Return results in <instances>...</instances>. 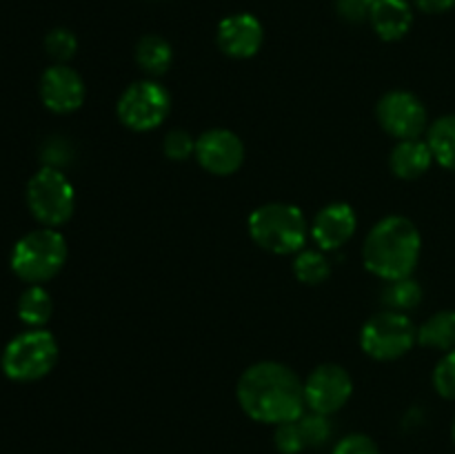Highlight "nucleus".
<instances>
[{"label": "nucleus", "mask_w": 455, "mask_h": 454, "mask_svg": "<svg viewBox=\"0 0 455 454\" xmlns=\"http://www.w3.org/2000/svg\"><path fill=\"white\" fill-rule=\"evenodd\" d=\"M431 163H434V154H431L429 142L420 138L400 141L389 156L391 172L403 181L420 178L431 167Z\"/></svg>", "instance_id": "nucleus-16"}, {"label": "nucleus", "mask_w": 455, "mask_h": 454, "mask_svg": "<svg viewBox=\"0 0 455 454\" xmlns=\"http://www.w3.org/2000/svg\"><path fill=\"white\" fill-rule=\"evenodd\" d=\"M376 114L382 129L400 141L420 138V134L427 129L425 105L416 93L403 92V89L385 93L378 102Z\"/></svg>", "instance_id": "nucleus-9"}, {"label": "nucleus", "mask_w": 455, "mask_h": 454, "mask_svg": "<svg viewBox=\"0 0 455 454\" xmlns=\"http://www.w3.org/2000/svg\"><path fill=\"white\" fill-rule=\"evenodd\" d=\"M413 3L425 13H444L455 7V0H413Z\"/></svg>", "instance_id": "nucleus-31"}, {"label": "nucleus", "mask_w": 455, "mask_h": 454, "mask_svg": "<svg viewBox=\"0 0 455 454\" xmlns=\"http://www.w3.org/2000/svg\"><path fill=\"white\" fill-rule=\"evenodd\" d=\"M298 427H300V434L302 439H305L307 448H320V445L327 443L333 434L331 421H329L327 414H302V417L298 418Z\"/></svg>", "instance_id": "nucleus-23"}, {"label": "nucleus", "mask_w": 455, "mask_h": 454, "mask_svg": "<svg viewBox=\"0 0 455 454\" xmlns=\"http://www.w3.org/2000/svg\"><path fill=\"white\" fill-rule=\"evenodd\" d=\"M240 408L258 423L296 421L305 414V383L291 368L275 361H260L240 377L235 387Z\"/></svg>", "instance_id": "nucleus-1"}, {"label": "nucleus", "mask_w": 455, "mask_h": 454, "mask_svg": "<svg viewBox=\"0 0 455 454\" xmlns=\"http://www.w3.org/2000/svg\"><path fill=\"white\" fill-rule=\"evenodd\" d=\"M274 443H275V448H278V452H283V454H298L307 448L305 439H302V434H300V427H298V418L296 421L280 423V426H275Z\"/></svg>", "instance_id": "nucleus-27"}, {"label": "nucleus", "mask_w": 455, "mask_h": 454, "mask_svg": "<svg viewBox=\"0 0 455 454\" xmlns=\"http://www.w3.org/2000/svg\"><path fill=\"white\" fill-rule=\"evenodd\" d=\"M196 160L216 176L235 174L244 163V145L229 129H209L196 138Z\"/></svg>", "instance_id": "nucleus-11"}, {"label": "nucleus", "mask_w": 455, "mask_h": 454, "mask_svg": "<svg viewBox=\"0 0 455 454\" xmlns=\"http://www.w3.org/2000/svg\"><path fill=\"white\" fill-rule=\"evenodd\" d=\"M355 225H358V218H355L351 205L331 203L315 214L309 231L311 239L318 243L320 249L331 252V249H340L342 245L349 243V239L355 231Z\"/></svg>", "instance_id": "nucleus-14"}, {"label": "nucleus", "mask_w": 455, "mask_h": 454, "mask_svg": "<svg viewBox=\"0 0 455 454\" xmlns=\"http://www.w3.org/2000/svg\"><path fill=\"white\" fill-rule=\"evenodd\" d=\"M373 4H376V0H336L338 13L349 22L369 20Z\"/></svg>", "instance_id": "nucleus-30"}, {"label": "nucleus", "mask_w": 455, "mask_h": 454, "mask_svg": "<svg viewBox=\"0 0 455 454\" xmlns=\"http://www.w3.org/2000/svg\"><path fill=\"white\" fill-rule=\"evenodd\" d=\"M247 225L251 239L271 254H298L309 234L305 214L289 203L260 205L251 212Z\"/></svg>", "instance_id": "nucleus-3"}, {"label": "nucleus", "mask_w": 455, "mask_h": 454, "mask_svg": "<svg viewBox=\"0 0 455 454\" xmlns=\"http://www.w3.org/2000/svg\"><path fill=\"white\" fill-rule=\"evenodd\" d=\"M382 298H385V305L389 307V310L407 312L420 305L422 288L416 279H411V276L387 280V288H385V294H382Z\"/></svg>", "instance_id": "nucleus-21"}, {"label": "nucleus", "mask_w": 455, "mask_h": 454, "mask_svg": "<svg viewBox=\"0 0 455 454\" xmlns=\"http://www.w3.org/2000/svg\"><path fill=\"white\" fill-rule=\"evenodd\" d=\"M451 434H453V441H455V418H453V426H451Z\"/></svg>", "instance_id": "nucleus-32"}, {"label": "nucleus", "mask_w": 455, "mask_h": 454, "mask_svg": "<svg viewBox=\"0 0 455 454\" xmlns=\"http://www.w3.org/2000/svg\"><path fill=\"white\" fill-rule=\"evenodd\" d=\"M71 154H74V150H71L69 142L62 141V138H49L40 151V158H43L44 167L60 169L62 165L69 163Z\"/></svg>", "instance_id": "nucleus-28"}, {"label": "nucleus", "mask_w": 455, "mask_h": 454, "mask_svg": "<svg viewBox=\"0 0 455 454\" xmlns=\"http://www.w3.org/2000/svg\"><path fill=\"white\" fill-rule=\"evenodd\" d=\"M333 454H380L376 441L367 434H349L338 441Z\"/></svg>", "instance_id": "nucleus-29"}, {"label": "nucleus", "mask_w": 455, "mask_h": 454, "mask_svg": "<svg viewBox=\"0 0 455 454\" xmlns=\"http://www.w3.org/2000/svg\"><path fill=\"white\" fill-rule=\"evenodd\" d=\"M44 49H47L49 56L53 61H58L60 65H65L67 61L76 56V49H78V40L65 27H58V29H52L44 38Z\"/></svg>", "instance_id": "nucleus-24"}, {"label": "nucleus", "mask_w": 455, "mask_h": 454, "mask_svg": "<svg viewBox=\"0 0 455 454\" xmlns=\"http://www.w3.org/2000/svg\"><path fill=\"white\" fill-rule=\"evenodd\" d=\"M53 301L43 285H29L18 301V316L31 329H38L52 319Z\"/></svg>", "instance_id": "nucleus-19"}, {"label": "nucleus", "mask_w": 455, "mask_h": 454, "mask_svg": "<svg viewBox=\"0 0 455 454\" xmlns=\"http://www.w3.org/2000/svg\"><path fill=\"white\" fill-rule=\"evenodd\" d=\"M58 361V343L47 329H29L7 343L3 352V372L12 381L29 383L47 377Z\"/></svg>", "instance_id": "nucleus-5"}, {"label": "nucleus", "mask_w": 455, "mask_h": 454, "mask_svg": "<svg viewBox=\"0 0 455 454\" xmlns=\"http://www.w3.org/2000/svg\"><path fill=\"white\" fill-rule=\"evenodd\" d=\"M418 343V329L404 312L385 310L371 316L360 332V345L371 359L395 361Z\"/></svg>", "instance_id": "nucleus-7"}, {"label": "nucleus", "mask_w": 455, "mask_h": 454, "mask_svg": "<svg viewBox=\"0 0 455 454\" xmlns=\"http://www.w3.org/2000/svg\"><path fill=\"white\" fill-rule=\"evenodd\" d=\"M354 394V381L342 365H318L305 381V403L311 412L333 414Z\"/></svg>", "instance_id": "nucleus-10"}, {"label": "nucleus", "mask_w": 455, "mask_h": 454, "mask_svg": "<svg viewBox=\"0 0 455 454\" xmlns=\"http://www.w3.org/2000/svg\"><path fill=\"white\" fill-rule=\"evenodd\" d=\"M27 205L36 221L44 227H60L71 218L76 191L62 169L43 167L27 185Z\"/></svg>", "instance_id": "nucleus-6"}, {"label": "nucleus", "mask_w": 455, "mask_h": 454, "mask_svg": "<svg viewBox=\"0 0 455 454\" xmlns=\"http://www.w3.org/2000/svg\"><path fill=\"white\" fill-rule=\"evenodd\" d=\"M293 274L300 283L320 285L331 276V265L318 249H300L293 261Z\"/></svg>", "instance_id": "nucleus-22"}, {"label": "nucleus", "mask_w": 455, "mask_h": 454, "mask_svg": "<svg viewBox=\"0 0 455 454\" xmlns=\"http://www.w3.org/2000/svg\"><path fill=\"white\" fill-rule=\"evenodd\" d=\"M84 80L76 69L67 65H53L40 78V98L44 107L56 114H71L84 102Z\"/></svg>", "instance_id": "nucleus-12"}, {"label": "nucleus", "mask_w": 455, "mask_h": 454, "mask_svg": "<svg viewBox=\"0 0 455 454\" xmlns=\"http://www.w3.org/2000/svg\"><path fill=\"white\" fill-rule=\"evenodd\" d=\"M67 261V240L53 227H40L22 236L12 249V270L29 285H43L62 270Z\"/></svg>", "instance_id": "nucleus-4"}, {"label": "nucleus", "mask_w": 455, "mask_h": 454, "mask_svg": "<svg viewBox=\"0 0 455 454\" xmlns=\"http://www.w3.org/2000/svg\"><path fill=\"white\" fill-rule=\"evenodd\" d=\"M420 249V231L409 218L387 216L373 225L364 240V267L385 280L404 279L416 270Z\"/></svg>", "instance_id": "nucleus-2"}, {"label": "nucleus", "mask_w": 455, "mask_h": 454, "mask_svg": "<svg viewBox=\"0 0 455 454\" xmlns=\"http://www.w3.org/2000/svg\"><path fill=\"white\" fill-rule=\"evenodd\" d=\"M118 118L133 132H151L172 111V96L156 80L132 83L118 98Z\"/></svg>", "instance_id": "nucleus-8"}, {"label": "nucleus", "mask_w": 455, "mask_h": 454, "mask_svg": "<svg viewBox=\"0 0 455 454\" xmlns=\"http://www.w3.org/2000/svg\"><path fill=\"white\" fill-rule=\"evenodd\" d=\"M163 150L169 160H187L196 154V141L185 129H173L164 136Z\"/></svg>", "instance_id": "nucleus-26"}, {"label": "nucleus", "mask_w": 455, "mask_h": 454, "mask_svg": "<svg viewBox=\"0 0 455 454\" xmlns=\"http://www.w3.org/2000/svg\"><path fill=\"white\" fill-rule=\"evenodd\" d=\"M434 160L443 167L455 169V114H447L435 120L427 134Z\"/></svg>", "instance_id": "nucleus-20"}, {"label": "nucleus", "mask_w": 455, "mask_h": 454, "mask_svg": "<svg viewBox=\"0 0 455 454\" xmlns=\"http://www.w3.org/2000/svg\"><path fill=\"white\" fill-rule=\"evenodd\" d=\"M418 343L443 352L455 350V310H444L431 316L418 329Z\"/></svg>", "instance_id": "nucleus-18"}, {"label": "nucleus", "mask_w": 455, "mask_h": 454, "mask_svg": "<svg viewBox=\"0 0 455 454\" xmlns=\"http://www.w3.org/2000/svg\"><path fill=\"white\" fill-rule=\"evenodd\" d=\"M371 27L382 40H400L409 34L413 9L409 0H376L371 9Z\"/></svg>", "instance_id": "nucleus-15"}, {"label": "nucleus", "mask_w": 455, "mask_h": 454, "mask_svg": "<svg viewBox=\"0 0 455 454\" xmlns=\"http://www.w3.org/2000/svg\"><path fill=\"white\" fill-rule=\"evenodd\" d=\"M136 62L149 76H163L173 62V49L163 36L147 34L136 45Z\"/></svg>", "instance_id": "nucleus-17"}, {"label": "nucleus", "mask_w": 455, "mask_h": 454, "mask_svg": "<svg viewBox=\"0 0 455 454\" xmlns=\"http://www.w3.org/2000/svg\"><path fill=\"white\" fill-rule=\"evenodd\" d=\"M218 47L231 58H251L260 52L265 29L253 13H234L222 18L216 31Z\"/></svg>", "instance_id": "nucleus-13"}, {"label": "nucleus", "mask_w": 455, "mask_h": 454, "mask_svg": "<svg viewBox=\"0 0 455 454\" xmlns=\"http://www.w3.org/2000/svg\"><path fill=\"white\" fill-rule=\"evenodd\" d=\"M434 387L440 396L455 401V350L447 352L434 369Z\"/></svg>", "instance_id": "nucleus-25"}]
</instances>
